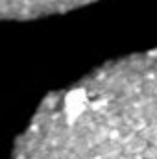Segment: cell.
I'll use <instances>...</instances> for the list:
<instances>
[{
	"mask_svg": "<svg viewBox=\"0 0 157 159\" xmlns=\"http://www.w3.org/2000/svg\"><path fill=\"white\" fill-rule=\"evenodd\" d=\"M11 159H157V50L111 61L48 96Z\"/></svg>",
	"mask_w": 157,
	"mask_h": 159,
	"instance_id": "1",
	"label": "cell"
},
{
	"mask_svg": "<svg viewBox=\"0 0 157 159\" xmlns=\"http://www.w3.org/2000/svg\"><path fill=\"white\" fill-rule=\"evenodd\" d=\"M94 0H0V19L4 20H26L48 15L67 13L83 7Z\"/></svg>",
	"mask_w": 157,
	"mask_h": 159,
	"instance_id": "2",
	"label": "cell"
}]
</instances>
